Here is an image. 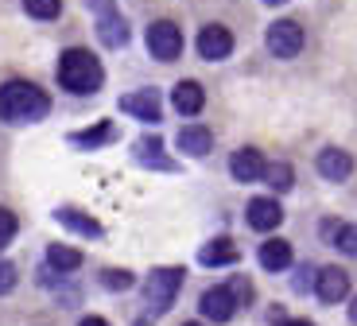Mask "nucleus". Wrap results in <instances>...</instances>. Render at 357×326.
<instances>
[{
	"instance_id": "nucleus-26",
	"label": "nucleus",
	"mask_w": 357,
	"mask_h": 326,
	"mask_svg": "<svg viewBox=\"0 0 357 326\" xmlns=\"http://www.w3.org/2000/svg\"><path fill=\"white\" fill-rule=\"evenodd\" d=\"M16 230H20L16 214H12V210H0V249H4L12 237H16Z\"/></svg>"
},
{
	"instance_id": "nucleus-29",
	"label": "nucleus",
	"mask_w": 357,
	"mask_h": 326,
	"mask_svg": "<svg viewBox=\"0 0 357 326\" xmlns=\"http://www.w3.org/2000/svg\"><path fill=\"white\" fill-rule=\"evenodd\" d=\"M78 326H109V323H105V318H98V315H89V318H82Z\"/></svg>"
},
{
	"instance_id": "nucleus-25",
	"label": "nucleus",
	"mask_w": 357,
	"mask_h": 326,
	"mask_svg": "<svg viewBox=\"0 0 357 326\" xmlns=\"http://www.w3.org/2000/svg\"><path fill=\"white\" fill-rule=\"evenodd\" d=\"M334 245H338L346 256H357V225H338V233H334Z\"/></svg>"
},
{
	"instance_id": "nucleus-15",
	"label": "nucleus",
	"mask_w": 357,
	"mask_h": 326,
	"mask_svg": "<svg viewBox=\"0 0 357 326\" xmlns=\"http://www.w3.org/2000/svg\"><path fill=\"white\" fill-rule=\"evenodd\" d=\"M198 260H202L206 268L237 265V260H241V249L233 245L229 237H218V241H210V245H202V253H198Z\"/></svg>"
},
{
	"instance_id": "nucleus-33",
	"label": "nucleus",
	"mask_w": 357,
	"mask_h": 326,
	"mask_svg": "<svg viewBox=\"0 0 357 326\" xmlns=\"http://www.w3.org/2000/svg\"><path fill=\"white\" fill-rule=\"evenodd\" d=\"M183 326H198V323H183Z\"/></svg>"
},
{
	"instance_id": "nucleus-18",
	"label": "nucleus",
	"mask_w": 357,
	"mask_h": 326,
	"mask_svg": "<svg viewBox=\"0 0 357 326\" xmlns=\"http://www.w3.org/2000/svg\"><path fill=\"white\" fill-rule=\"evenodd\" d=\"M136 159L140 163H148V168H160V171H171L175 168V159L163 156V140H136Z\"/></svg>"
},
{
	"instance_id": "nucleus-3",
	"label": "nucleus",
	"mask_w": 357,
	"mask_h": 326,
	"mask_svg": "<svg viewBox=\"0 0 357 326\" xmlns=\"http://www.w3.org/2000/svg\"><path fill=\"white\" fill-rule=\"evenodd\" d=\"M178 288H183V268H155L148 276V283H144V295H148V303L155 311H167L175 303Z\"/></svg>"
},
{
	"instance_id": "nucleus-8",
	"label": "nucleus",
	"mask_w": 357,
	"mask_h": 326,
	"mask_svg": "<svg viewBox=\"0 0 357 326\" xmlns=\"http://www.w3.org/2000/svg\"><path fill=\"white\" fill-rule=\"evenodd\" d=\"M121 113L136 117L144 124H155L160 121V94L155 89H136V94H125L121 97Z\"/></svg>"
},
{
	"instance_id": "nucleus-19",
	"label": "nucleus",
	"mask_w": 357,
	"mask_h": 326,
	"mask_svg": "<svg viewBox=\"0 0 357 326\" xmlns=\"http://www.w3.org/2000/svg\"><path fill=\"white\" fill-rule=\"evenodd\" d=\"M54 218L63 221L66 230H74V233H82V237H101V225L93 218H86V214H78V210H54Z\"/></svg>"
},
{
	"instance_id": "nucleus-12",
	"label": "nucleus",
	"mask_w": 357,
	"mask_h": 326,
	"mask_svg": "<svg viewBox=\"0 0 357 326\" xmlns=\"http://www.w3.org/2000/svg\"><path fill=\"white\" fill-rule=\"evenodd\" d=\"M264 168L268 163L260 159L257 148H241V151H233V159H229V171L237 183H257V179H264Z\"/></svg>"
},
{
	"instance_id": "nucleus-1",
	"label": "nucleus",
	"mask_w": 357,
	"mask_h": 326,
	"mask_svg": "<svg viewBox=\"0 0 357 326\" xmlns=\"http://www.w3.org/2000/svg\"><path fill=\"white\" fill-rule=\"evenodd\" d=\"M51 113V97L31 82H4L0 86V121L24 124V121H43Z\"/></svg>"
},
{
	"instance_id": "nucleus-10",
	"label": "nucleus",
	"mask_w": 357,
	"mask_h": 326,
	"mask_svg": "<svg viewBox=\"0 0 357 326\" xmlns=\"http://www.w3.org/2000/svg\"><path fill=\"white\" fill-rule=\"evenodd\" d=\"M314 295L322 303H342L349 295V276L342 268H319V276H314Z\"/></svg>"
},
{
	"instance_id": "nucleus-9",
	"label": "nucleus",
	"mask_w": 357,
	"mask_h": 326,
	"mask_svg": "<svg viewBox=\"0 0 357 326\" xmlns=\"http://www.w3.org/2000/svg\"><path fill=\"white\" fill-rule=\"evenodd\" d=\"M198 54H202L206 62H222L233 54V36L225 31L222 24H210L202 27V36H198Z\"/></svg>"
},
{
	"instance_id": "nucleus-17",
	"label": "nucleus",
	"mask_w": 357,
	"mask_h": 326,
	"mask_svg": "<svg viewBox=\"0 0 357 326\" xmlns=\"http://www.w3.org/2000/svg\"><path fill=\"white\" fill-rule=\"evenodd\" d=\"M291 265V245L287 241H264L260 245V268L264 272H284Z\"/></svg>"
},
{
	"instance_id": "nucleus-16",
	"label": "nucleus",
	"mask_w": 357,
	"mask_h": 326,
	"mask_svg": "<svg viewBox=\"0 0 357 326\" xmlns=\"http://www.w3.org/2000/svg\"><path fill=\"white\" fill-rule=\"evenodd\" d=\"M171 105H175L183 117L202 113V105H206L202 86H198V82H178V86H175V94H171Z\"/></svg>"
},
{
	"instance_id": "nucleus-31",
	"label": "nucleus",
	"mask_w": 357,
	"mask_h": 326,
	"mask_svg": "<svg viewBox=\"0 0 357 326\" xmlns=\"http://www.w3.org/2000/svg\"><path fill=\"white\" fill-rule=\"evenodd\" d=\"M349 318H354V323H357V299L349 303Z\"/></svg>"
},
{
	"instance_id": "nucleus-24",
	"label": "nucleus",
	"mask_w": 357,
	"mask_h": 326,
	"mask_svg": "<svg viewBox=\"0 0 357 326\" xmlns=\"http://www.w3.org/2000/svg\"><path fill=\"white\" fill-rule=\"evenodd\" d=\"M101 283H105L109 291H125V288H132V272H125V268H105V272H101Z\"/></svg>"
},
{
	"instance_id": "nucleus-14",
	"label": "nucleus",
	"mask_w": 357,
	"mask_h": 326,
	"mask_svg": "<svg viewBox=\"0 0 357 326\" xmlns=\"http://www.w3.org/2000/svg\"><path fill=\"white\" fill-rule=\"evenodd\" d=\"M178 151L183 156H206V151L214 148V136H210V128H202V124H187V128H178Z\"/></svg>"
},
{
	"instance_id": "nucleus-32",
	"label": "nucleus",
	"mask_w": 357,
	"mask_h": 326,
	"mask_svg": "<svg viewBox=\"0 0 357 326\" xmlns=\"http://www.w3.org/2000/svg\"><path fill=\"white\" fill-rule=\"evenodd\" d=\"M264 4H287V0H264Z\"/></svg>"
},
{
	"instance_id": "nucleus-5",
	"label": "nucleus",
	"mask_w": 357,
	"mask_h": 326,
	"mask_svg": "<svg viewBox=\"0 0 357 326\" xmlns=\"http://www.w3.org/2000/svg\"><path fill=\"white\" fill-rule=\"evenodd\" d=\"M268 51L276 54V59H295V54L303 51V27L295 24V20H276V24L268 27Z\"/></svg>"
},
{
	"instance_id": "nucleus-13",
	"label": "nucleus",
	"mask_w": 357,
	"mask_h": 326,
	"mask_svg": "<svg viewBox=\"0 0 357 326\" xmlns=\"http://www.w3.org/2000/svg\"><path fill=\"white\" fill-rule=\"evenodd\" d=\"M349 171H354V159H349V151H342V148H322V151H319V175H322V179L342 183V179H349Z\"/></svg>"
},
{
	"instance_id": "nucleus-11",
	"label": "nucleus",
	"mask_w": 357,
	"mask_h": 326,
	"mask_svg": "<svg viewBox=\"0 0 357 326\" xmlns=\"http://www.w3.org/2000/svg\"><path fill=\"white\" fill-rule=\"evenodd\" d=\"M245 218H249V225L252 230H260V233H272L284 221V210H280V202L276 198H252L249 202V210H245Z\"/></svg>"
},
{
	"instance_id": "nucleus-22",
	"label": "nucleus",
	"mask_w": 357,
	"mask_h": 326,
	"mask_svg": "<svg viewBox=\"0 0 357 326\" xmlns=\"http://www.w3.org/2000/svg\"><path fill=\"white\" fill-rule=\"evenodd\" d=\"M264 183L272 186L276 194L291 191V183H295V171H291V163H268V168H264Z\"/></svg>"
},
{
	"instance_id": "nucleus-6",
	"label": "nucleus",
	"mask_w": 357,
	"mask_h": 326,
	"mask_svg": "<svg viewBox=\"0 0 357 326\" xmlns=\"http://www.w3.org/2000/svg\"><path fill=\"white\" fill-rule=\"evenodd\" d=\"M148 51H152L160 62L178 59V54H183V31H178V24L160 20V24L148 27Z\"/></svg>"
},
{
	"instance_id": "nucleus-23",
	"label": "nucleus",
	"mask_w": 357,
	"mask_h": 326,
	"mask_svg": "<svg viewBox=\"0 0 357 326\" xmlns=\"http://www.w3.org/2000/svg\"><path fill=\"white\" fill-rule=\"evenodd\" d=\"M24 8H27V16H36V20H54L63 12V0H24Z\"/></svg>"
},
{
	"instance_id": "nucleus-21",
	"label": "nucleus",
	"mask_w": 357,
	"mask_h": 326,
	"mask_svg": "<svg viewBox=\"0 0 357 326\" xmlns=\"http://www.w3.org/2000/svg\"><path fill=\"white\" fill-rule=\"evenodd\" d=\"M109 140H116V128L109 121H101L98 128H86V133L70 136V144H82V148H101V144H109Z\"/></svg>"
},
{
	"instance_id": "nucleus-30",
	"label": "nucleus",
	"mask_w": 357,
	"mask_h": 326,
	"mask_svg": "<svg viewBox=\"0 0 357 326\" xmlns=\"http://www.w3.org/2000/svg\"><path fill=\"white\" fill-rule=\"evenodd\" d=\"M284 326H314V323H307V318H287Z\"/></svg>"
},
{
	"instance_id": "nucleus-20",
	"label": "nucleus",
	"mask_w": 357,
	"mask_h": 326,
	"mask_svg": "<svg viewBox=\"0 0 357 326\" xmlns=\"http://www.w3.org/2000/svg\"><path fill=\"white\" fill-rule=\"evenodd\" d=\"M47 265L54 268V272H78L82 268V253L70 245H51L47 249Z\"/></svg>"
},
{
	"instance_id": "nucleus-27",
	"label": "nucleus",
	"mask_w": 357,
	"mask_h": 326,
	"mask_svg": "<svg viewBox=\"0 0 357 326\" xmlns=\"http://www.w3.org/2000/svg\"><path fill=\"white\" fill-rule=\"evenodd\" d=\"M16 265H8V260H0V295H8L12 288H16Z\"/></svg>"
},
{
	"instance_id": "nucleus-4",
	"label": "nucleus",
	"mask_w": 357,
	"mask_h": 326,
	"mask_svg": "<svg viewBox=\"0 0 357 326\" xmlns=\"http://www.w3.org/2000/svg\"><path fill=\"white\" fill-rule=\"evenodd\" d=\"M89 8L98 12V36L105 47H125L128 43V27L121 20V12L113 8V0H86Z\"/></svg>"
},
{
	"instance_id": "nucleus-28",
	"label": "nucleus",
	"mask_w": 357,
	"mask_h": 326,
	"mask_svg": "<svg viewBox=\"0 0 357 326\" xmlns=\"http://www.w3.org/2000/svg\"><path fill=\"white\" fill-rule=\"evenodd\" d=\"M229 291L237 295V303H249V299H252V283H249V280H241V276H237V280L229 283Z\"/></svg>"
},
{
	"instance_id": "nucleus-2",
	"label": "nucleus",
	"mask_w": 357,
	"mask_h": 326,
	"mask_svg": "<svg viewBox=\"0 0 357 326\" xmlns=\"http://www.w3.org/2000/svg\"><path fill=\"white\" fill-rule=\"evenodd\" d=\"M59 82H63L70 94H98L101 82H105V71H101V62L86 51V47H70L63 51L59 59Z\"/></svg>"
},
{
	"instance_id": "nucleus-7",
	"label": "nucleus",
	"mask_w": 357,
	"mask_h": 326,
	"mask_svg": "<svg viewBox=\"0 0 357 326\" xmlns=\"http://www.w3.org/2000/svg\"><path fill=\"white\" fill-rule=\"evenodd\" d=\"M198 307H202V315L210 318V323H229V318L237 315V307H241V303H237V295H233L229 283H225V288L202 291V303H198Z\"/></svg>"
}]
</instances>
